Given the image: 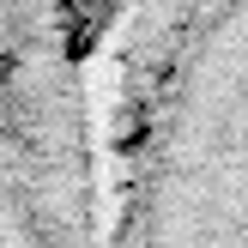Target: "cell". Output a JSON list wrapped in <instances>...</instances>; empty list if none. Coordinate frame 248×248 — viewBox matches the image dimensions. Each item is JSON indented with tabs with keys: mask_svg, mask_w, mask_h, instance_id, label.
Returning a JSON list of instances; mask_svg holds the SVG:
<instances>
[{
	"mask_svg": "<svg viewBox=\"0 0 248 248\" xmlns=\"http://www.w3.org/2000/svg\"><path fill=\"white\" fill-rule=\"evenodd\" d=\"M127 248H248V0L182 18L145 121Z\"/></svg>",
	"mask_w": 248,
	"mask_h": 248,
	"instance_id": "1",
	"label": "cell"
}]
</instances>
